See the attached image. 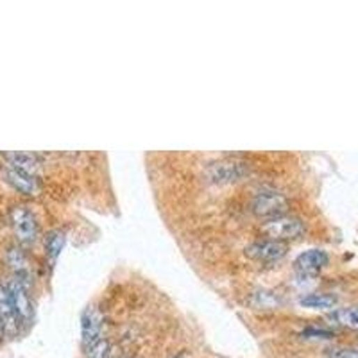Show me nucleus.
Wrapping results in <instances>:
<instances>
[{
	"label": "nucleus",
	"mask_w": 358,
	"mask_h": 358,
	"mask_svg": "<svg viewBox=\"0 0 358 358\" xmlns=\"http://www.w3.org/2000/svg\"><path fill=\"white\" fill-rule=\"evenodd\" d=\"M287 242L272 240V238H263V240L253 242L246 247V254L249 258L258 260V262H274L287 254Z\"/></svg>",
	"instance_id": "obj_4"
},
{
	"label": "nucleus",
	"mask_w": 358,
	"mask_h": 358,
	"mask_svg": "<svg viewBox=\"0 0 358 358\" xmlns=\"http://www.w3.org/2000/svg\"><path fill=\"white\" fill-rule=\"evenodd\" d=\"M206 174L213 183H231L247 174V165L238 159H221L206 169Z\"/></svg>",
	"instance_id": "obj_3"
},
{
	"label": "nucleus",
	"mask_w": 358,
	"mask_h": 358,
	"mask_svg": "<svg viewBox=\"0 0 358 358\" xmlns=\"http://www.w3.org/2000/svg\"><path fill=\"white\" fill-rule=\"evenodd\" d=\"M88 358H109V342L100 338L88 348Z\"/></svg>",
	"instance_id": "obj_16"
},
{
	"label": "nucleus",
	"mask_w": 358,
	"mask_h": 358,
	"mask_svg": "<svg viewBox=\"0 0 358 358\" xmlns=\"http://www.w3.org/2000/svg\"><path fill=\"white\" fill-rule=\"evenodd\" d=\"M9 162V167H15L22 172L34 176L38 171V158L29 153H8L6 155Z\"/></svg>",
	"instance_id": "obj_12"
},
{
	"label": "nucleus",
	"mask_w": 358,
	"mask_h": 358,
	"mask_svg": "<svg viewBox=\"0 0 358 358\" xmlns=\"http://www.w3.org/2000/svg\"><path fill=\"white\" fill-rule=\"evenodd\" d=\"M6 334V328H4V322H2V316H0V338H2V335Z\"/></svg>",
	"instance_id": "obj_18"
},
{
	"label": "nucleus",
	"mask_w": 358,
	"mask_h": 358,
	"mask_svg": "<svg viewBox=\"0 0 358 358\" xmlns=\"http://www.w3.org/2000/svg\"><path fill=\"white\" fill-rule=\"evenodd\" d=\"M9 265L13 267V271H15L17 278L24 283V279H27V276H29V267H27L25 256L18 249L9 251Z\"/></svg>",
	"instance_id": "obj_14"
},
{
	"label": "nucleus",
	"mask_w": 358,
	"mask_h": 358,
	"mask_svg": "<svg viewBox=\"0 0 358 358\" xmlns=\"http://www.w3.org/2000/svg\"><path fill=\"white\" fill-rule=\"evenodd\" d=\"M328 319L334 325L358 332V304L357 306H346V309L334 310L328 316Z\"/></svg>",
	"instance_id": "obj_11"
},
{
	"label": "nucleus",
	"mask_w": 358,
	"mask_h": 358,
	"mask_svg": "<svg viewBox=\"0 0 358 358\" xmlns=\"http://www.w3.org/2000/svg\"><path fill=\"white\" fill-rule=\"evenodd\" d=\"M8 288L13 303H15V309H17L18 316H20V321L27 322L33 317V304H31L29 294L25 290V285L18 278H13L8 283Z\"/></svg>",
	"instance_id": "obj_7"
},
{
	"label": "nucleus",
	"mask_w": 358,
	"mask_h": 358,
	"mask_svg": "<svg viewBox=\"0 0 358 358\" xmlns=\"http://www.w3.org/2000/svg\"><path fill=\"white\" fill-rule=\"evenodd\" d=\"M263 233L272 240H288V238H297L303 235L304 226L299 219L296 217H278V219H271L267 221L262 228Z\"/></svg>",
	"instance_id": "obj_2"
},
{
	"label": "nucleus",
	"mask_w": 358,
	"mask_h": 358,
	"mask_svg": "<svg viewBox=\"0 0 358 358\" xmlns=\"http://www.w3.org/2000/svg\"><path fill=\"white\" fill-rule=\"evenodd\" d=\"M6 178H8V181L13 187L17 188V190L24 192V194H31L33 196V194L38 192L36 179H34V176L27 174V172H22L15 167H8L6 169Z\"/></svg>",
	"instance_id": "obj_10"
},
{
	"label": "nucleus",
	"mask_w": 358,
	"mask_h": 358,
	"mask_svg": "<svg viewBox=\"0 0 358 358\" xmlns=\"http://www.w3.org/2000/svg\"><path fill=\"white\" fill-rule=\"evenodd\" d=\"M299 303L306 309H332L337 303V297L329 296V294H309V296L301 297Z\"/></svg>",
	"instance_id": "obj_13"
},
{
	"label": "nucleus",
	"mask_w": 358,
	"mask_h": 358,
	"mask_svg": "<svg viewBox=\"0 0 358 358\" xmlns=\"http://www.w3.org/2000/svg\"><path fill=\"white\" fill-rule=\"evenodd\" d=\"M328 265V254L322 249H310L301 253L299 256L294 262L296 271L301 276H306V278H312V276L319 274V272Z\"/></svg>",
	"instance_id": "obj_6"
},
{
	"label": "nucleus",
	"mask_w": 358,
	"mask_h": 358,
	"mask_svg": "<svg viewBox=\"0 0 358 358\" xmlns=\"http://www.w3.org/2000/svg\"><path fill=\"white\" fill-rule=\"evenodd\" d=\"M176 358H181V357H176Z\"/></svg>",
	"instance_id": "obj_19"
},
{
	"label": "nucleus",
	"mask_w": 358,
	"mask_h": 358,
	"mask_svg": "<svg viewBox=\"0 0 358 358\" xmlns=\"http://www.w3.org/2000/svg\"><path fill=\"white\" fill-rule=\"evenodd\" d=\"M11 224L22 244H33L36 238V221L29 210L24 206H15L11 210Z\"/></svg>",
	"instance_id": "obj_5"
},
{
	"label": "nucleus",
	"mask_w": 358,
	"mask_h": 358,
	"mask_svg": "<svg viewBox=\"0 0 358 358\" xmlns=\"http://www.w3.org/2000/svg\"><path fill=\"white\" fill-rule=\"evenodd\" d=\"M0 316L4 322L6 334H17L18 325H20V316H18L15 303L11 299L8 285H0Z\"/></svg>",
	"instance_id": "obj_8"
},
{
	"label": "nucleus",
	"mask_w": 358,
	"mask_h": 358,
	"mask_svg": "<svg viewBox=\"0 0 358 358\" xmlns=\"http://www.w3.org/2000/svg\"><path fill=\"white\" fill-rule=\"evenodd\" d=\"M63 246H65V233L63 231H52V233H49V237L45 238V247H47V254H49V258L52 260V262H56V258L59 256V253H61Z\"/></svg>",
	"instance_id": "obj_15"
},
{
	"label": "nucleus",
	"mask_w": 358,
	"mask_h": 358,
	"mask_svg": "<svg viewBox=\"0 0 358 358\" xmlns=\"http://www.w3.org/2000/svg\"><path fill=\"white\" fill-rule=\"evenodd\" d=\"M332 358H358V350H337L332 353Z\"/></svg>",
	"instance_id": "obj_17"
},
{
	"label": "nucleus",
	"mask_w": 358,
	"mask_h": 358,
	"mask_svg": "<svg viewBox=\"0 0 358 358\" xmlns=\"http://www.w3.org/2000/svg\"><path fill=\"white\" fill-rule=\"evenodd\" d=\"M100 332H102V316H100V312L93 309L86 310L83 316V321H81V334H83L84 346L90 348L97 341H100L102 338Z\"/></svg>",
	"instance_id": "obj_9"
},
{
	"label": "nucleus",
	"mask_w": 358,
	"mask_h": 358,
	"mask_svg": "<svg viewBox=\"0 0 358 358\" xmlns=\"http://www.w3.org/2000/svg\"><path fill=\"white\" fill-rule=\"evenodd\" d=\"M288 210V201L283 194H279L274 188H262L256 192L253 199V212L262 219H278L283 217Z\"/></svg>",
	"instance_id": "obj_1"
}]
</instances>
